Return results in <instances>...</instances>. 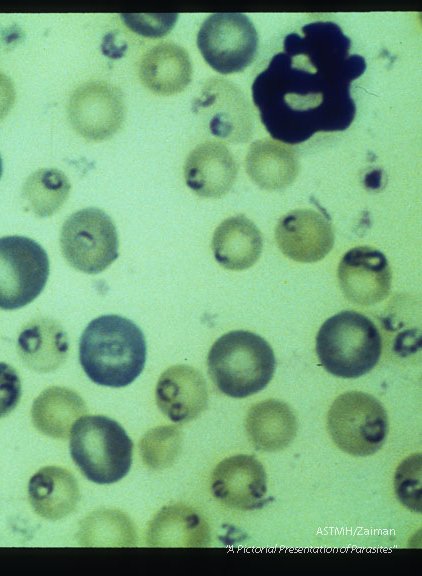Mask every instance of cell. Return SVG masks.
Segmentation results:
<instances>
[{
    "instance_id": "ac0fdd59",
    "label": "cell",
    "mask_w": 422,
    "mask_h": 576,
    "mask_svg": "<svg viewBox=\"0 0 422 576\" xmlns=\"http://www.w3.org/2000/svg\"><path fill=\"white\" fill-rule=\"evenodd\" d=\"M28 496L34 511L47 520L71 514L80 499L79 485L72 473L58 466H46L29 480Z\"/></svg>"
},
{
    "instance_id": "5bb4252c",
    "label": "cell",
    "mask_w": 422,
    "mask_h": 576,
    "mask_svg": "<svg viewBox=\"0 0 422 576\" xmlns=\"http://www.w3.org/2000/svg\"><path fill=\"white\" fill-rule=\"evenodd\" d=\"M280 251L302 263L322 260L333 248L334 231L326 217L312 209H296L283 215L275 229Z\"/></svg>"
},
{
    "instance_id": "83f0119b",
    "label": "cell",
    "mask_w": 422,
    "mask_h": 576,
    "mask_svg": "<svg viewBox=\"0 0 422 576\" xmlns=\"http://www.w3.org/2000/svg\"><path fill=\"white\" fill-rule=\"evenodd\" d=\"M395 491L399 501L414 512H421V456L406 458L395 475Z\"/></svg>"
},
{
    "instance_id": "6da1fadb",
    "label": "cell",
    "mask_w": 422,
    "mask_h": 576,
    "mask_svg": "<svg viewBox=\"0 0 422 576\" xmlns=\"http://www.w3.org/2000/svg\"><path fill=\"white\" fill-rule=\"evenodd\" d=\"M350 49V38L331 21L308 23L301 33L285 36L283 50L251 86L260 120L274 140L299 144L351 125L356 114L351 83L367 65Z\"/></svg>"
},
{
    "instance_id": "cb8c5ba5",
    "label": "cell",
    "mask_w": 422,
    "mask_h": 576,
    "mask_svg": "<svg viewBox=\"0 0 422 576\" xmlns=\"http://www.w3.org/2000/svg\"><path fill=\"white\" fill-rule=\"evenodd\" d=\"M86 411L83 399L75 391L53 386L42 391L34 400L31 416L34 426L42 434L65 439L74 422Z\"/></svg>"
},
{
    "instance_id": "7402d4cb",
    "label": "cell",
    "mask_w": 422,
    "mask_h": 576,
    "mask_svg": "<svg viewBox=\"0 0 422 576\" xmlns=\"http://www.w3.org/2000/svg\"><path fill=\"white\" fill-rule=\"evenodd\" d=\"M246 431L251 443L260 451L285 449L296 436L297 417L283 401L268 399L253 405L246 417Z\"/></svg>"
},
{
    "instance_id": "484cf974",
    "label": "cell",
    "mask_w": 422,
    "mask_h": 576,
    "mask_svg": "<svg viewBox=\"0 0 422 576\" xmlns=\"http://www.w3.org/2000/svg\"><path fill=\"white\" fill-rule=\"evenodd\" d=\"M136 532L132 521L117 510H98L88 515L79 530V542L85 546H131Z\"/></svg>"
},
{
    "instance_id": "4dcf8cb0",
    "label": "cell",
    "mask_w": 422,
    "mask_h": 576,
    "mask_svg": "<svg viewBox=\"0 0 422 576\" xmlns=\"http://www.w3.org/2000/svg\"><path fill=\"white\" fill-rule=\"evenodd\" d=\"M15 96L16 93L12 80L0 72V120L9 113L14 104Z\"/></svg>"
},
{
    "instance_id": "ba28073f",
    "label": "cell",
    "mask_w": 422,
    "mask_h": 576,
    "mask_svg": "<svg viewBox=\"0 0 422 576\" xmlns=\"http://www.w3.org/2000/svg\"><path fill=\"white\" fill-rule=\"evenodd\" d=\"M50 271L49 258L35 240L19 236L0 238V309L16 310L43 291Z\"/></svg>"
},
{
    "instance_id": "d6986e66",
    "label": "cell",
    "mask_w": 422,
    "mask_h": 576,
    "mask_svg": "<svg viewBox=\"0 0 422 576\" xmlns=\"http://www.w3.org/2000/svg\"><path fill=\"white\" fill-rule=\"evenodd\" d=\"M17 348L28 368L47 373L56 370L65 362L69 342L67 333L57 321L38 318L22 329Z\"/></svg>"
},
{
    "instance_id": "9c48e42d",
    "label": "cell",
    "mask_w": 422,
    "mask_h": 576,
    "mask_svg": "<svg viewBox=\"0 0 422 576\" xmlns=\"http://www.w3.org/2000/svg\"><path fill=\"white\" fill-rule=\"evenodd\" d=\"M257 30L242 13H214L202 23L197 46L206 63L221 74L243 71L254 60Z\"/></svg>"
},
{
    "instance_id": "3957f363",
    "label": "cell",
    "mask_w": 422,
    "mask_h": 576,
    "mask_svg": "<svg viewBox=\"0 0 422 576\" xmlns=\"http://www.w3.org/2000/svg\"><path fill=\"white\" fill-rule=\"evenodd\" d=\"M208 373L216 387L232 398H245L263 390L271 381L276 359L272 347L246 330L219 337L207 356Z\"/></svg>"
},
{
    "instance_id": "8fae6325",
    "label": "cell",
    "mask_w": 422,
    "mask_h": 576,
    "mask_svg": "<svg viewBox=\"0 0 422 576\" xmlns=\"http://www.w3.org/2000/svg\"><path fill=\"white\" fill-rule=\"evenodd\" d=\"M122 92L103 81L87 82L69 99L68 116L73 128L86 139L100 141L113 136L125 118Z\"/></svg>"
},
{
    "instance_id": "7a4b0ae2",
    "label": "cell",
    "mask_w": 422,
    "mask_h": 576,
    "mask_svg": "<svg viewBox=\"0 0 422 576\" xmlns=\"http://www.w3.org/2000/svg\"><path fill=\"white\" fill-rule=\"evenodd\" d=\"M147 346L142 330L120 315H102L84 329L79 341L80 365L94 383L120 388L143 371Z\"/></svg>"
},
{
    "instance_id": "d4e9b609",
    "label": "cell",
    "mask_w": 422,
    "mask_h": 576,
    "mask_svg": "<svg viewBox=\"0 0 422 576\" xmlns=\"http://www.w3.org/2000/svg\"><path fill=\"white\" fill-rule=\"evenodd\" d=\"M70 188V182L62 171L44 168L28 177L22 199L36 216L49 217L67 200Z\"/></svg>"
},
{
    "instance_id": "f546056e",
    "label": "cell",
    "mask_w": 422,
    "mask_h": 576,
    "mask_svg": "<svg viewBox=\"0 0 422 576\" xmlns=\"http://www.w3.org/2000/svg\"><path fill=\"white\" fill-rule=\"evenodd\" d=\"M21 397L18 372L9 364L0 362V418L9 414Z\"/></svg>"
},
{
    "instance_id": "4fadbf2b",
    "label": "cell",
    "mask_w": 422,
    "mask_h": 576,
    "mask_svg": "<svg viewBox=\"0 0 422 576\" xmlns=\"http://www.w3.org/2000/svg\"><path fill=\"white\" fill-rule=\"evenodd\" d=\"M211 490L216 499L237 510L264 506L267 477L263 465L251 455H235L222 460L214 469Z\"/></svg>"
},
{
    "instance_id": "8992f818",
    "label": "cell",
    "mask_w": 422,
    "mask_h": 576,
    "mask_svg": "<svg viewBox=\"0 0 422 576\" xmlns=\"http://www.w3.org/2000/svg\"><path fill=\"white\" fill-rule=\"evenodd\" d=\"M327 428L339 449L352 456H369L377 452L386 440L387 412L370 394L346 392L332 403Z\"/></svg>"
},
{
    "instance_id": "9a60e30c",
    "label": "cell",
    "mask_w": 422,
    "mask_h": 576,
    "mask_svg": "<svg viewBox=\"0 0 422 576\" xmlns=\"http://www.w3.org/2000/svg\"><path fill=\"white\" fill-rule=\"evenodd\" d=\"M155 396L161 412L174 423L195 419L208 403L204 378L188 365L166 369L158 379Z\"/></svg>"
},
{
    "instance_id": "f1b7e54d",
    "label": "cell",
    "mask_w": 422,
    "mask_h": 576,
    "mask_svg": "<svg viewBox=\"0 0 422 576\" xmlns=\"http://www.w3.org/2000/svg\"><path fill=\"white\" fill-rule=\"evenodd\" d=\"M177 14H121L125 24L142 36L161 37L174 26Z\"/></svg>"
},
{
    "instance_id": "603a6c76",
    "label": "cell",
    "mask_w": 422,
    "mask_h": 576,
    "mask_svg": "<svg viewBox=\"0 0 422 576\" xmlns=\"http://www.w3.org/2000/svg\"><path fill=\"white\" fill-rule=\"evenodd\" d=\"M207 523L193 509L182 504L162 508L152 519L147 543L155 547H199L209 543Z\"/></svg>"
},
{
    "instance_id": "4316f807",
    "label": "cell",
    "mask_w": 422,
    "mask_h": 576,
    "mask_svg": "<svg viewBox=\"0 0 422 576\" xmlns=\"http://www.w3.org/2000/svg\"><path fill=\"white\" fill-rule=\"evenodd\" d=\"M182 434L176 426H159L146 432L140 440L143 463L152 470L171 466L181 451Z\"/></svg>"
},
{
    "instance_id": "52a82bcc",
    "label": "cell",
    "mask_w": 422,
    "mask_h": 576,
    "mask_svg": "<svg viewBox=\"0 0 422 576\" xmlns=\"http://www.w3.org/2000/svg\"><path fill=\"white\" fill-rule=\"evenodd\" d=\"M60 247L66 261L76 270L87 274L100 273L119 255L115 224L99 208L78 210L62 225Z\"/></svg>"
},
{
    "instance_id": "ffe728a7",
    "label": "cell",
    "mask_w": 422,
    "mask_h": 576,
    "mask_svg": "<svg viewBox=\"0 0 422 576\" xmlns=\"http://www.w3.org/2000/svg\"><path fill=\"white\" fill-rule=\"evenodd\" d=\"M262 235L254 222L244 215L231 216L216 228L212 250L216 261L229 270H245L260 258Z\"/></svg>"
},
{
    "instance_id": "2e32d148",
    "label": "cell",
    "mask_w": 422,
    "mask_h": 576,
    "mask_svg": "<svg viewBox=\"0 0 422 576\" xmlns=\"http://www.w3.org/2000/svg\"><path fill=\"white\" fill-rule=\"evenodd\" d=\"M187 186L204 198H220L233 186L237 163L222 143L206 141L196 146L184 165Z\"/></svg>"
},
{
    "instance_id": "7c38bea8",
    "label": "cell",
    "mask_w": 422,
    "mask_h": 576,
    "mask_svg": "<svg viewBox=\"0 0 422 576\" xmlns=\"http://www.w3.org/2000/svg\"><path fill=\"white\" fill-rule=\"evenodd\" d=\"M338 280L347 300L368 306L388 296L392 274L387 258L381 251L359 246L343 255L338 266Z\"/></svg>"
},
{
    "instance_id": "277c9868",
    "label": "cell",
    "mask_w": 422,
    "mask_h": 576,
    "mask_svg": "<svg viewBox=\"0 0 422 576\" xmlns=\"http://www.w3.org/2000/svg\"><path fill=\"white\" fill-rule=\"evenodd\" d=\"M382 351L376 325L356 311H342L328 318L316 336L321 365L340 378H358L378 363Z\"/></svg>"
},
{
    "instance_id": "44dd1931",
    "label": "cell",
    "mask_w": 422,
    "mask_h": 576,
    "mask_svg": "<svg viewBox=\"0 0 422 576\" xmlns=\"http://www.w3.org/2000/svg\"><path fill=\"white\" fill-rule=\"evenodd\" d=\"M139 76L150 91L171 95L184 90L191 81L192 64L187 51L174 43H161L143 57Z\"/></svg>"
},
{
    "instance_id": "1f68e13d",
    "label": "cell",
    "mask_w": 422,
    "mask_h": 576,
    "mask_svg": "<svg viewBox=\"0 0 422 576\" xmlns=\"http://www.w3.org/2000/svg\"><path fill=\"white\" fill-rule=\"evenodd\" d=\"M2 173H3V161H2V158H1V155H0V178H1V176H2Z\"/></svg>"
},
{
    "instance_id": "5b68a950",
    "label": "cell",
    "mask_w": 422,
    "mask_h": 576,
    "mask_svg": "<svg viewBox=\"0 0 422 576\" xmlns=\"http://www.w3.org/2000/svg\"><path fill=\"white\" fill-rule=\"evenodd\" d=\"M69 447L80 472L96 484L118 482L131 468L133 442L124 428L107 416L77 419L70 430Z\"/></svg>"
},
{
    "instance_id": "e0dca14e",
    "label": "cell",
    "mask_w": 422,
    "mask_h": 576,
    "mask_svg": "<svg viewBox=\"0 0 422 576\" xmlns=\"http://www.w3.org/2000/svg\"><path fill=\"white\" fill-rule=\"evenodd\" d=\"M245 167L250 179L267 191L287 188L300 169L295 149L274 139L253 142L246 155Z\"/></svg>"
},
{
    "instance_id": "30bf717a",
    "label": "cell",
    "mask_w": 422,
    "mask_h": 576,
    "mask_svg": "<svg viewBox=\"0 0 422 576\" xmlns=\"http://www.w3.org/2000/svg\"><path fill=\"white\" fill-rule=\"evenodd\" d=\"M192 109L206 121L210 132L231 143H244L253 131L249 103L238 86L222 78L207 81Z\"/></svg>"
}]
</instances>
